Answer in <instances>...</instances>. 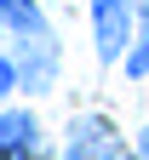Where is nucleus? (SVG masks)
<instances>
[{
    "instance_id": "f257e3e1",
    "label": "nucleus",
    "mask_w": 149,
    "mask_h": 160,
    "mask_svg": "<svg viewBox=\"0 0 149 160\" xmlns=\"http://www.w3.org/2000/svg\"><path fill=\"white\" fill-rule=\"evenodd\" d=\"M143 0H92V34H98V63H120L138 46Z\"/></svg>"
},
{
    "instance_id": "f03ea898",
    "label": "nucleus",
    "mask_w": 149,
    "mask_h": 160,
    "mask_svg": "<svg viewBox=\"0 0 149 160\" xmlns=\"http://www.w3.org/2000/svg\"><path fill=\"white\" fill-rule=\"evenodd\" d=\"M57 63H63V52H57V40L52 29H35V34H17V86L23 92H52L57 86Z\"/></svg>"
},
{
    "instance_id": "7ed1b4c3",
    "label": "nucleus",
    "mask_w": 149,
    "mask_h": 160,
    "mask_svg": "<svg viewBox=\"0 0 149 160\" xmlns=\"http://www.w3.org/2000/svg\"><path fill=\"white\" fill-rule=\"evenodd\" d=\"M63 160H132V149L120 143V132L103 114H80V120H69Z\"/></svg>"
},
{
    "instance_id": "20e7f679",
    "label": "nucleus",
    "mask_w": 149,
    "mask_h": 160,
    "mask_svg": "<svg viewBox=\"0 0 149 160\" xmlns=\"http://www.w3.org/2000/svg\"><path fill=\"white\" fill-rule=\"evenodd\" d=\"M0 160H40V120L29 109L0 114Z\"/></svg>"
},
{
    "instance_id": "39448f33",
    "label": "nucleus",
    "mask_w": 149,
    "mask_h": 160,
    "mask_svg": "<svg viewBox=\"0 0 149 160\" xmlns=\"http://www.w3.org/2000/svg\"><path fill=\"white\" fill-rule=\"evenodd\" d=\"M0 23L12 34H35L46 29V12H40V0H0Z\"/></svg>"
},
{
    "instance_id": "423d86ee",
    "label": "nucleus",
    "mask_w": 149,
    "mask_h": 160,
    "mask_svg": "<svg viewBox=\"0 0 149 160\" xmlns=\"http://www.w3.org/2000/svg\"><path fill=\"white\" fill-rule=\"evenodd\" d=\"M126 74H149V34L138 40L132 52H126Z\"/></svg>"
},
{
    "instance_id": "0eeeda50",
    "label": "nucleus",
    "mask_w": 149,
    "mask_h": 160,
    "mask_svg": "<svg viewBox=\"0 0 149 160\" xmlns=\"http://www.w3.org/2000/svg\"><path fill=\"white\" fill-rule=\"evenodd\" d=\"M17 92V57H0V97Z\"/></svg>"
},
{
    "instance_id": "6e6552de",
    "label": "nucleus",
    "mask_w": 149,
    "mask_h": 160,
    "mask_svg": "<svg viewBox=\"0 0 149 160\" xmlns=\"http://www.w3.org/2000/svg\"><path fill=\"white\" fill-rule=\"evenodd\" d=\"M132 160H149V126L138 132V149H132Z\"/></svg>"
},
{
    "instance_id": "1a4fd4ad",
    "label": "nucleus",
    "mask_w": 149,
    "mask_h": 160,
    "mask_svg": "<svg viewBox=\"0 0 149 160\" xmlns=\"http://www.w3.org/2000/svg\"><path fill=\"white\" fill-rule=\"evenodd\" d=\"M143 34H149V0H143Z\"/></svg>"
},
{
    "instance_id": "9d476101",
    "label": "nucleus",
    "mask_w": 149,
    "mask_h": 160,
    "mask_svg": "<svg viewBox=\"0 0 149 160\" xmlns=\"http://www.w3.org/2000/svg\"><path fill=\"white\" fill-rule=\"evenodd\" d=\"M0 40H6V23H0Z\"/></svg>"
}]
</instances>
